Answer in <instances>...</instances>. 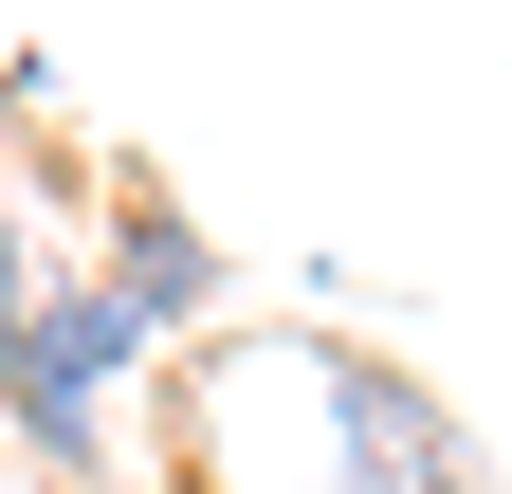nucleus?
Wrapping results in <instances>:
<instances>
[{"label": "nucleus", "instance_id": "nucleus-1", "mask_svg": "<svg viewBox=\"0 0 512 494\" xmlns=\"http://www.w3.org/2000/svg\"><path fill=\"white\" fill-rule=\"evenodd\" d=\"M128 385H147V330L110 312V275H92V257H55V275H37V312H19V348H0V421H19V458H37L55 494H92Z\"/></svg>", "mask_w": 512, "mask_h": 494}, {"label": "nucleus", "instance_id": "nucleus-3", "mask_svg": "<svg viewBox=\"0 0 512 494\" xmlns=\"http://www.w3.org/2000/svg\"><path fill=\"white\" fill-rule=\"evenodd\" d=\"M37 275H55V238H37L19 202H0V348H19V312H37Z\"/></svg>", "mask_w": 512, "mask_h": 494}, {"label": "nucleus", "instance_id": "nucleus-2", "mask_svg": "<svg viewBox=\"0 0 512 494\" xmlns=\"http://www.w3.org/2000/svg\"><path fill=\"white\" fill-rule=\"evenodd\" d=\"M92 275H110V312H128V330H202V312H220L202 220H165V202H110V257H92Z\"/></svg>", "mask_w": 512, "mask_h": 494}]
</instances>
